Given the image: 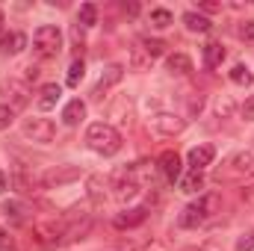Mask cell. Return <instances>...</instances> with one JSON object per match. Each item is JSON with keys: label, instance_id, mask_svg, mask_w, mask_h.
Here are the masks:
<instances>
[{"label": "cell", "instance_id": "cell-19", "mask_svg": "<svg viewBox=\"0 0 254 251\" xmlns=\"http://www.w3.org/2000/svg\"><path fill=\"white\" fill-rule=\"evenodd\" d=\"M166 68H169L172 74L187 77V74H192V60L187 57V54H172V57L166 60Z\"/></svg>", "mask_w": 254, "mask_h": 251}, {"label": "cell", "instance_id": "cell-33", "mask_svg": "<svg viewBox=\"0 0 254 251\" xmlns=\"http://www.w3.org/2000/svg\"><path fill=\"white\" fill-rule=\"evenodd\" d=\"M198 9H201V12H219L222 3H210V0H204V3H198Z\"/></svg>", "mask_w": 254, "mask_h": 251}, {"label": "cell", "instance_id": "cell-15", "mask_svg": "<svg viewBox=\"0 0 254 251\" xmlns=\"http://www.w3.org/2000/svg\"><path fill=\"white\" fill-rule=\"evenodd\" d=\"M83 119H86V104H83L80 98L68 101V104L63 107V125L65 127H77Z\"/></svg>", "mask_w": 254, "mask_h": 251}, {"label": "cell", "instance_id": "cell-27", "mask_svg": "<svg viewBox=\"0 0 254 251\" xmlns=\"http://www.w3.org/2000/svg\"><path fill=\"white\" fill-rule=\"evenodd\" d=\"M77 21H80V27H95V21H98V9H95V3H83L80 12H77Z\"/></svg>", "mask_w": 254, "mask_h": 251}, {"label": "cell", "instance_id": "cell-37", "mask_svg": "<svg viewBox=\"0 0 254 251\" xmlns=\"http://www.w3.org/2000/svg\"><path fill=\"white\" fill-rule=\"evenodd\" d=\"M27 80H39V68L30 65V68H27Z\"/></svg>", "mask_w": 254, "mask_h": 251}, {"label": "cell", "instance_id": "cell-9", "mask_svg": "<svg viewBox=\"0 0 254 251\" xmlns=\"http://www.w3.org/2000/svg\"><path fill=\"white\" fill-rule=\"evenodd\" d=\"M3 95L9 98V107H12V110H21V107H27V101H30V89H27V83H21V80H3Z\"/></svg>", "mask_w": 254, "mask_h": 251}, {"label": "cell", "instance_id": "cell-1", "mask_svg": "<svg viewBox=\"0 0 254 251\" xmlns=\"http://www.w3.org/2000/svg\"><path fill=\"white\" fill-rule=\"evenodd\" d=\"M86 145L101 157H113V154L122 151V133L107 122H95L86 130Z\"/></svg>", "mask_w": 254, "mask_h": 251}, {"label": "cell", "instance_id": "cell-23", "mask_svg": "<svg viewBox=\"0 0 254 251\" xmlns=\"http://www.w3.org/2000/svg\"><path fill=\"white\" fill-rule=\"evenodd\" d=\"M151 63H154V60H151V57L142 51V45L136 42V45L130 48V68H133V71H145V68H151Z\"/></svg>", "mask_w": 254, "mask_h": 251}, {"label": "cell", "instance_id": "cell-34", "mask_svg": "<svg viewBox=\"0 0 254 251\" xmlns=\"http://www.w3.org/2000/svg\"><path fill=\"white\" fill-rule=\"evenodd\" d=\"M231 113H234V104H231V101H225V104L219 101V116H222V119H228Z\"/></svg>", "mask_w": 254, "mask_h": 251}, {"label": "cell", "instance_id": "cell-14", "mask_svg": "<svg viewBox=\"0 0 254 251\" xmlns=\"http://www.w3.org/2000/svg\"><path fill=\"white\" fill-rule=\"evenodd\" d=\"M60 98H63V86L60 83H45L42 92H39V98H36V107L39 110H54L60 104Z\"/></svg>", "mask_w": 254, "mask_h": 251}, {"label": "cell", "instance_id": "cell-7", "mask_svg": "<svg viewBox=\"0 0 254 251\" xmlns=\"http://www.w3.org/2000/svg\"><path fill=\"white\" fill-rule=\"evenodd\" d=\"M113 189H116V198H119L122 204L133 201V198L142 192V187L136 184V178H133V172H130V166L122 169V172H116V178H113Z\"/></svg>", "mask_w": 254, "mask_h": 251}, {"label": "cell", "instance_id": "cell-10", "mask_svg": "<svg viewBox=\"0 0 254 251\" xmlns=\"http://www.w3.org/2000/svg\"><path fill=\"white\" fill-rule=\"evenodd\" d=\"M213 160H216V148L213 145H195L187 154V163H190L192 172H204L207 166H213Z\"/></svg>", "mask_w": 254, "mask_h": 251}, {"label": "cell", "instance_id": "cell-38", "mask_svg": "<svg viewBox=\"0 0 254 251\" xmlns=\"http://www.w3.org/2000/svg\"><path fill=\"white\" fill-rule=\"evenodd\" d=\"M3 24H6V15H3V9H0V36H3Z\"/></svg>", "mask_w": 254, "mask_h": 251}, {"label": "cell", "instance_id": "cell-31", "mask_svg": "<svg viewBox=\"0 0 254 251\" xmlns=\"http://www.w3.org/2000/svg\"><path fill=\"white\" fill-rule=\"evenodd\" d=\"M237 33H240V39H246V42H252V39H254V21H243Z\"/></svg>", "mask_w": 254, "mask_h": 251}, {"label": "cell", "instance_id": "cell-17", "mask_svg": "<svg viewBox=\"0 0 254 251\" xmlns=\"http://www.w3.org/2000/svg\"><path fill=\"white\" fill-rule=\"evenodd\" d=\"M225 57H228V51L222 48V42H207L204 45V65L207 68H219L225 63Z\"/></svg>", "mask_w": 254, "mask_h": 251}, {"label": "cell", "instance_id": "cell-35", "mask_svg": "<svg viewBox=\"0 0 254 251\" xmlns=\"http://www.w3.org/2000/svg\"><path fill=\"white\" fill-rule=\"evenodd\" d=\"M9 246H12V237H9V234H6V231L0 228V251H6Z\"/></svg>", "mask_w": 254, "mask_h": 251}, {"label": "cell", "instance_id": "cell-20", "mask_svg": "<svg viewBox=\"0 0 254 251\" xmlns=\"http://www.w3.org/2000/svg\"><path fill=\"white\" fill-rule=\"evenodd\" d=\"M74 178H80V169H74V166H65L63 172H51V175H45V184H48V187H60V184L74 181Z\"/></svg>", "mask_w": 254, "mask_h": 251}, {"label": "cell", "instance_id": "cell-36", "mask_svg": "<svg viewBox=\"0 0 254 251\" xmlns=\"http://www.w3.org/2000/svg\"><path fill=\"white\" fill-rule=\"evenodd\" d=\"M125 12H127V15H139V3H127Z\"/></svg>", "mask_w": 254, "mask_h": 251}, {"label": "cell", "instance_id": "cell-2", "mask_svg": "<svg viewBox=\"0 0 254 251\" xmlns=\"http://www.w3.org/2000/svg\"><path fill=\"white\" fill-rule=\"evenodd\" d=\"M254 178V154L252 151H237L231 154L219 169H216V181L231 184V181H249Z\"/></svg>", "mask_w": 254, "mask_h": 251}, {"label": "cell", "instance_id": "cell-11", "mask_svg": "<svg viewBox=\"0 0 254 251\" xmlns=\"http://www.w3.org/2000/svg\"><path fill=\"white\" fill-rule=\"evenodd\" d=\"M157 169H160V172H163V178H166V181H172V184H175V181H181V172H184V169H181V157H178L175 151H163V154H160V160H157Z\"/></svg>", "mask_w": 254, "mask_h": 251}, {"label": "cell", "instance_id": "cell-32", "mask_svg": "<svg viewBox=\"0 0 254 251\" xmlns=\"http://www.w3.org/2000/svg\"><path fill=\"white\" fill-rule=\"evenodd\" d=\"M243 119H246V122H254V95L243 104Z\"/></svg>", "mask_w": 254, "mask_h": 251}, {"label": "cell", "instance_id": "cell-21", "mask_svg": "<svg viewBox=\"0 0 254 251\" xmlns=\"http://www.w3.org/2000/svg\"><path fill=\"white\" fill-rule=\"evenodd\" d=\"M148 21H151V27H154V30H166V27H172V24H175V15H172L169 9L157 6V9H151Z\"/></svg>", "mask_w": 254, "mask_h": 251}, {"label": "cell", "instance_id": "cell-13", "mask_svg": "<svg viewBox=\"0 0 254 251\" xmlns=\"http://www.w3.org/2000/svg\"><path fill=\"white\" fill-rule=\"evenodd\" d=\"M145 219H148V210H145V207H130V210L119 213V216L113 219V225H116L119 231H130V228H139Z\"/></svg>", "mask_w": 254, "mask_h": 251}, {"label": "cell", "instance_id": "cell-28", "mask_svg": "<svg viewBox=\"0 0 254 251\" xmlns=\"http://www.w3.org/2000/svg\"><path fill=\"white\" fill-rule=\"evenodd\" d=\"M83 71H86L83 60H74V63H71V68H68V86H77V83L83 80Z\"/></svg>", "mask_w": 254, "mask_h": 251}, {"label": "cell", "instance_id": "cell-16", "mask_svg": "<svg viewBox=\"0 0 254 251\" xmlns=\"http://www.w3.org/2000/svg\"><path fill=\"white\" fill-rule=\"evenodd\" d=\"M184 24H187V30L190 33H210L213 30V21L207 18V15H201V12H184Z\"/></svg>", "mask_w": 254, "mask_h": 251}, {"label": "cell", "instance_id": "cell-26", "mask_svg": "<svg viewBox=\"0 0 254 251\" xmlns=\"http://www.w3.org/2000/svg\"><path fill=\"white\" fill-rule=\"evenodd\" d=\"M201 187H204V175L201 172H192L190 169V175L181 178V192H198Z\"/></svg>", "mask_w": 254, "mask_h": 251}, {"label": "cell", "instance_id": "cell-8", "mask_svg": "<svg viewBox=\"0 0 254 251\" xmlns=\"http://www.w3.org/2000/svg\"><path fill=\"white\" fill-rule=\"evenodd\" d=\"M151 127H154V133H160V136H178V133H184L187 119H181V116H175V113H157V116L151 119Z\"/></svg>", "mask_w": 254, "mask_h": 251}, {"label": "cell", "instance_id": "cell-24", "mask_svg": "<svg viewBox=\"0 0 254 251\" xmlns=\"http://www.w3.org/2000/svg\"><path fill=\"white\" fill-rule=\"evenodd\" d=\"M3 213H6L15 225H24V222H27V207H24L21 201H6V204H3Z\"/></svg>", "mask_w": 254, "mask_h": 251}, {"label": "cell", "instance_id": "cell-12", "mask_svg": "<svg viewBox=\"0 0 254 251\" xmlns=\"http://www.w3.org/2000/svg\"><path fill=\"white\" fill-rule=\"evenodd\" d=\"M24 48H27V36L24 33L9 30V33L0 36V57H18Z\"/></svg>", "mask_w": 254, "mask_h": 251}, {"label": "cell", "instance_id": "cell-40", "mask_svg": "<svg viewBox=\"0 0 254 251\" xmlns=\"http://www.w3.org/2000/svg\"><path fill=\"white\" fill-rule=\"evenodd\" d=\"M187 251H198V249H187Z\"/></svg>", "mask_w": 254, "mask_h": 251}, {"label": "cell", "instance_id": "cell-39", "mask_svg": "<svg viewBox=\"0 0 254 251\" xmlns=\"http://www.w3.org/2000/svg\"><path fill=\"white\" fill-rule=\"evenodd\" d=\"M0 192H6V178H3V172H0Z\"/></svg>", "mask_w": 254, "mask_h": 251}, {"label": "cell", "instance_id": "cell-6", "mask_svg": "<svg viewBox=\"0 0 254 251\" xmlns=\"http://www.w3.org/2000/svg\"><path fill=\"white\" fill-rule=\"evenodd\" d=\"M122 77H125V65H119V63H113V65H107L104 68V74H101V80L95 83V89H92V101H104L107 98V92L116 86V83H122Z\"/></svg>", "mask_w": 254, "mask_h": 251}, {"label": "cell", "instance_id": "cell-5", "mask_svg": "<svg viewBox=\"0 0 254 251\" xmlns=\"http://www.w3.org/2000/svg\"><path fill=\"white\" fill-rule=\"evenodd\" d=\"M21 133H24L27 139H33V142H39V145H51V142L57 139V125H54L51 119L33 116V119H24Z\"/></svg>", "mask_w": 254, "mask_h": 251}, {"label": "cell", "instance_id": "cell-3", "mask_svg": "<svg viewBox=\"0 0 254 251\" xmlns=\"http://www.w3.org/2000/svg\"><path fill=\"white\" fill-rule=\"evenodd\" d=\"M216 207H219V195H201L198 201H192L184 207V213L178 216V225L184 228V231H192V228H198V225H204L213 213H216Z\"/></svg>", "mask_w": 254, "mask_h": 251}, {"label": "cell", "instance_id": "cell-22", "mask_svg": "<svg viewBox=\"0 0 254 251\" xmlns=\"http://www.w3.org/2000/svg\"><path fill=\"white\" fill-rule=\"evenodd\" d=\"M231 83H234V86H243V89H246V86H252L254 74L249 71V65H246V63L234 65V68H231Z\"/></svg>", "mask_w": 254, "mask_h": 251}, {"label": "cell", "instance_id": "cell-18", "mask_svg": "<svg viewBox=\"0 0 254 251\" xmlns=\"http://www.w3.org/2000/svg\"><path fill=\"white\" fill-rule=\"evenodd\" d=\"M139 45H142V51L151 57V60H160V57H166V42L163 39H151V36H142V39H136Z\"/></svg>", "mask_w": 254, "mask_h": 251}, {"label": "cell", "instance_id": "cell-30", "mask_svg": "<svg viewBox=\"0 0 254 251\" xmlns=\"http://www.w3.org/2000/svg\"><path fill=\"white\" fill-rule=\"evenodd\" d=\"M12 119H15V110L9 104H0V130H6V127L12 125Z\"/></svg>", "mask_w": 254, "mask_h": 251}, {"label": "cell", "instance_id": "cell-4", "mask_svg": "<svg viewBox=\"0 0 254 251\" xmlns=\"http://www.w3.org/2000/svg\"><path fill=\"white\" fill-rule=\"evenodd\" d=\"M33 51H36V57H42V60L60 57V51H63V30L54 27V24H42V27L33 33Z\"/></svg>", "mask_w": 254, "mask_h": 251}, {"label": "cell", "instance_id": "cell-25", "mask_svg": "<svg viewBox=\"0 0 254 251\" xmlns=\"http://www.w3.org/2000/svg\"><path fill=\"white\" fill-rule=\"evenodd\" d=\"M89 198H92L95 204H101V201L107 198V184H104V178H98V175L89 178Z\"/></svg>", "mask_w": 254, "mask_h": 251}, {"label": "cell", "instance_id": "cell-29", "mask_svg": "<svg viewBox=\"0 0 254 251\" xmlns=\"http://www.w3.org/2000/svg\"><path fill=\"white\" fill-rule=\"evenodd\" d=\"M237 251H254V231L240 234V240H237Z\"/></svg>", "mask_w": 254, "mask_h": 251}]
</instances>
